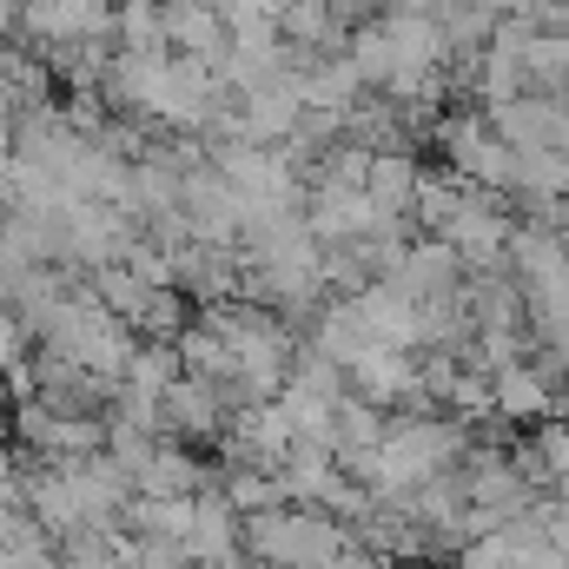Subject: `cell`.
I'll use <instances>...</instances> for the list:
<instances>
[{
    "label": "cell",
    "instance_id": "obj_6",
    "mask_svg": "<svg viewBox=\"0 0 569 569\" xmlns=\"http://www.w3.org/2000/svg\"><path fill=\"white\" fill-rule=\"evenodd\" d=\"M0 569H60V557L47 550V530L40 523H13L0 537Z\"/></svg>",
    "mask_w": 569,
    "mask_h": 569
},
{
    "label": "cell",
    "instance_id": "obj_3",
    "mask_svg": "<svg viewBox=\"0 0 569 569\" xmlns=\"http://www.w3.org/2000/svg\"><path fill=\"white\" fill-rule=\"evenodd\" d=\"M490 405L503 425H537V418H550V378L530 358H517V365L490 371Z\"/></svg>",
    "mask_w": 569,
    "mask_h": 569
},
{
    "label": "cell",
    "instance_id": "obj_5",
    "mask_svg": "<svg viewBox=\"0 0 569 569\" xmlns=\"http://www.w3.org/2000/svg\"><path fill=\"white\" fill-rule=\"evenodd\" d=\"M133 490H140V497H192V490H206V477H199V463H192L179 443L152 437V450H146L140 470H133Z\"/></svg>",
    "mask_w": 569,
    "mask_h": 569
},
{
    "label": "cell",
    "instance_id": "obj_4",
    "mask_svg": "<svg viewBox=\"0 0 569 569\" xmlns=\"http://www.w3.org/2000/svg\"><path fill=\"white\" fill-rule=\"evenodd\" d=\"M418 159L411 152H371L365 166V199L385 212V219H411V192H418Z\"/></svg>",
    "mask_w": 569,
    "mask_h": 569
},
{
    "label": "cell",
    "instance_id": "obj_7",
    "mask_svg": "<svg viewBox=\"0 0 569 569\" xmlns=\"http://www.w3.org/2000/svg\"><path fill=\"white\" fill-rule=\"evenodd\" d=\"M530 450H537V463H543V477L557 483V477L569 470V418H557L550 430H537V437H530Z\"/></svg>",
    "mask_w": 569,
    "mask_h": 569
},
{
    "label": "cell",
    "instance_id": "obj_2",
    "mask_svg": "<svg viewBox=\"0 0 569 569\" xmlns=\"http://www.w3.org/2000/svg\"><path fill=\"white\" fill-rule=\"evenodd\" d=\"M192 569H226L239 563V510L219 497V490H192V523H186V543H179Z\"/></svg>",
    "mask_w": 569,
    "mask_h": 569
},
{
    "label": "cell",
    "instance_id": "obj_1",
    "mask_svg": "<svg viewBox=\"0 0 569 569\" xmlns=\"http://www.w3.org/2000/svg\"><path fill=\"white\" fill-rule=\"evenodd\" d=\"M470 443V425L450 418V411H425V418H385V443H378V463H371V490L391 497V490H411L437 470H450Z\"/></svg>",
    "mask_w": 569,
    "mask_h": 569
}]
</instances>
